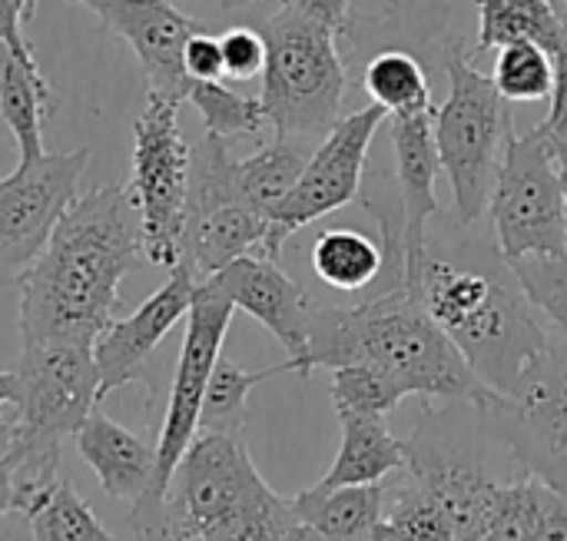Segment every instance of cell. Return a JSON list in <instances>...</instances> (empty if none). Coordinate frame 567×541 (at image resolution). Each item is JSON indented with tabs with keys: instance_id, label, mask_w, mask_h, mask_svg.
I'll list each match as a JSON object with an SVG mask.
<instances>
[{
	"instance_id": "1",
	"label": "cell",
	"mask_w": 567,
	"mask_h": 541,
	"mask_svg": "<svg viewBox=\"0 0 567 541\" xmlns=\"http://www.w3.org/2000/svg\"><path fill=\"white\" fill-rule=\"evenodd\" d=\"M143 259L140 213L126 186H96L76 196L20 283V346L70 343L93 349L116 319L120 283Z\"/></svg>"
},
{
	"instance_id": "2",
	"label": "cell",
	"mask_w": 567,
	"mask_h": 541,
	"mask_svg": "<svg viewBox=\"0 0 567 541\" xmlns=\"http://www.w3.org/2000/svg\"><path fill=\"white\" fill-rule=\"evenodd\" d=\"M405 289L492 392H512L555 349L498 243L488 246L472 236L435 239L429 233Z\"/></svg>"
},
{
	"instance_id": "3",
	"label": "cell",
	"mask_w": 567,
	"mask_h": 541,
	"mask_svg": "<svg viewBox=\"0 0 567 541\" xmlns=\"http://www.w3.org/2000/svg\"><path fill=\"white\" fill-rule=\"evenodd\" d=\"M342 366L379 369L405 399L425 396L482 409L495 396L409 289L355 306H312L306 376Z\"/></svg>"
},
{
	"instance_id": "4",
	"label": "cell",
	"mask_w": 567,
	"mask_h": 541,
	"mask_svg": "<svg viewBox=\"0 0 567 541\" xmlns=\"http://www.w3.org/2000/svg\"><path fill=\"white\" fill-rule=\"evenodd\" d=\"M17 406L7 456L13 462V512H27L60 482V449L100 409L93 349L27 343L17 359Z\"/></svg>"
},
{
	"instance_id": "5",
	"label": "cell",
	"mask_w": 567,
	"mask_h": 541,
	"mask_svg": "<svg viewBox=\"0 0 567 541\" xmlns=\"http://www.w3.org/2000/svg\"><path fill=\"white\" fill-rule=\"evenodd\" d=\"M243 436L199 432L179 459L159 509L130 525L136 541H236L279 506Z\"/></svg>"
},
{
	"instance_id": "6",
	"label": "cell",
	"mask_w": 567,
	"mask_h": 541,
	"mask_svg": "<svg viewBox=\"0 0 567 541\" xmlns=\"http://www.w3.org/2000/svg\"><path fill=\"white\" fill-rule=\"evenodd\" d=\"M262 110L279 140L316 150L339 123L346 96V67L336 33L282 3L266 23Z\"/></svg>"
},
{
	"instance_id": "7",
	"label": "cell",
	"mask_w": 567,
	"mask_h": 541,
	"mask_svg": "<svg viewBox=\"0 0 567 541\" xmlns=\"http://www.w3.org/2000/svg\"><path fill=\"white\" fill-rule=\"evenodd\" d=\"M512 103L462 50L449 53V96L435 110V150L452 183L455 223L475 226L492 203L512 140Z\"/></svg>"
},
{
	"instance_id": "8",
	"label": "cell",
	"mask_w": 567,
	"mask_h": 541,
	"mask_svg": "<svg viewBox=\"0 0 567 541\" xmlns=\"http://www.w3.org/2000/svg\"><path fill=\"white\" fill-rule=\"evenodd\" d=\"M193 146L179 130V100L150 93L133 123L130 200L140 213L146 263L176 269L183 259V226L189 196Z\"/></svg>"
},
{
	"instance_id": "9",
	"label": "cell",
	"mask_w": 567,
	"mask_h": 541,
	"mask_svg": "<svg viewBox=\"0 0 567 541\" xmlns=\"http://www.w3.org/2000/svg\"><path fill=\"white\" fill-rule=\"evenodd\" d=\"M488 213L498 253L508 263L567 253L561 150L542 126L518 136L512 133Z\"/></svg>"
},
{
	"instance_id": "10",
	"label": "cell",
	"mask_w": 567,
	"mask_h": 541,
	"mask_svg": "<svg viewBox=\"0 0 567 541\" xmlns=\"http://www.w3.org/2000/svg\"><path fill=\"white\" fill-rule=\"evenodd\" d=\"M233 313H236V306L229 303V296L213 279H203L196 286V296H193V306H189V316H186V336H183V346H179V363H176L169 396H166V409H163L159 432H156L153 482L133 502L130 525L150 519L159 509L179 459L186 456V449L199 436V412H203L206 386H209V376H213V369L219 363Z\"/></svg>"
},
{
	"instance_id": "11",
	"label": "cell",
	"mask_w": 567,
	"mask_h": 541,
	"mask_svg": "<svg viewBox=\"0 0 567 541\" xmlns=\"http://www.w3.org/2000/svg\"><path fill=\"white\" fill-rule=\"evenodd\" d=\"M236 156L219 136H203L193 146L183 259L199 283L243 256H266L269 220L243 203L236 190Z\"/></svg>"
},
{
	"instance_id": "12",
	"label": "cell",
	"mask_w": 567,
	"mask_h": 541,
	"mask_svg": "<svg viewBox=\"0 0 567 541\" xmlns=\"http://www.w3.org/2000/svg\"><path fill=\"white\" fill-rule=\"evenodd\" d=\"M485 439L532 479L567 492V349H551L512 392L475 409Z\"/></svg>"
},
{
	"instance_id": "13",
	"label": "cell",
	"mask_w": 567,
	"mask_h": 541,
	"mask_svg": "<svg viewBox=\"0 0 567 541\" xmlns=\"http://www.w3.org/2000/svg\"><path fill=\"white\" fill-rule=\"evenodd\" d=\"M90 156V146L43 153L40 160H17L0 176V293L20 286L47 249L60 216L76 200Z\"/></svg>"
},
{
	"instance_id": "14",
	"label": "cell",
	"mask_w": 567,
	"mask_h": 541,
	"mask_svg": "<svg viewBox=\"0 0 567 541\" xmlns=\"http://www.w3.org/2000/svg\"><path fill=\"white\" fill-rule=\"evenodd\" d=\"M385 123H389V113L372 103L365 110L342 116L329 130V136L312 150L292 193L269 216L266 259L279 263L282 246L289 243L292 233L359 200L365 173H369V146Z\"/></svg>"
},
{
	"instance_id": "15",
	"label": "cell",
	"mask_w": 567,
	"mask_h": 541,
	"mask_svg": "<svg viewBox=\"0 0 567 541\" xmlns=\"http://www.w3.org/2000/svg\"><path fill=\"white\" fill-rule=\"evenodd\" d=\"M409 452V479L442 509L458 541H485L495 509L502 479H495L478 456L465 446L452 442L449 416L429 412L415 436L405 439Z\"/></svg>"
},
{
	"instance_id": "16",
	"label": "cell",
	"mask_w": 567,
	"mask_h": 541,
	"mask_svg": "<svg viewBox=\"0 0 567 541\" xmlns=\"http://www.w3.org/2000/svg\"><path fill=\"white\" fill-rule=\"evenodd\" d=\"M196 286L199 279L186 266H176L153 296H146L130 316L113 319L96 336L93 363L100 379V402L120 392L123 386L150 379V359L163 346L166 333L189 316Z\"/></svg>"
},
{
	"instance_id": "17",
	"label": "cell",
	"mask_w": 567,
	"mask_h": 541,
	"mask_svg": "<svg viewBox=\"0 0 567 541\" xmlns=\"http://www.w3.org/2000/svg\"><path fill=\"white\" fill-rule=\"evenodd\" d=\"M80 3L90 13L100 17L106 30H113L140 60L146 90L163 93L173 100H186L189 76L183 70V50L193 33L203 30V23L189 13H183L173 0H66Z\"/></svg>"
},
{
	"instance_id": "18",
	"label": "cell",
	"mask_w": 567,
	"mask_h": 541,
	"mask_svg": "<svg viewBox=\"0 0 567 541\" xmlns=\"http://www.w3.org/2000/svg\"><path fill=\"white\" fill-rule=\"evenodd\" d=\"M209 279L229 296L236 309H243L276 336V343L289 356V372L306 376L309 319L316 299L299 283H292L276 259L266 256H243Z\"/></svg>"
},
{
	"instance_id": "19",
	"label": "cell",
	"mask_w": 567,
	"mask_h": 541,
	"mask_svg": "<svg viewBox=\"0 0 567 541\" xmlns=\"http://www.w3.org/2000/svg\"><path fill=\"white\" fill-rule=\"evenodd\" d=\"M389 136L395 153V183L405 213V276L425 249L432 220L439 216V150H435V113L389 116Z\"/></svg>"
},
{
	"instance_id": "20",
	"label": "cell",
	"mask_w": 567,
	"mask_h": 541,
	"mask_svg": "<svg viewBox=\"0 0 567 541\" xmlns=\"http://www.w3.org/2000/svg\"><path fill=\"white\" fill-rule=\"evenodd\" d=\"M73 442L110 499L136 502L150 489L156 469V446H150L106 412L93 409Z\"/></svg>"
},
{
	"instance_id": "21",
	"label": "cell",
	"mask_w": 567,
	"mask_h": 541,
	"mask_svg": "<svg viewBox=\"0 0 567 541\" xmlns=\"http://www.w3.org/2000/svg\"><path fill=\"white\" fill-rule=\"evenodd\" d=\"M0 113L17 140L20 160H40L47 150V123L56 113V93L43 76L33 47L13 50L0 43Z\"/></svg>"
},
{
	"instance_id": "22",
	"label": "cell",
	"mask_w": 567,
	"mask_h": 541,
	"mask_svg": "<svg viewBox=\"0 0 567 541\" xmlns=\"http://www.w3.org/2000/svg\"><path fill=\"white\" fill-rule=\"evenodd\" d=\"M342 442L329 472L312 486L319 492L349 486H379L409 466L405 439H399L379 416H339Z\"/></svg>"
},
{
	"instance_id": "23",
	"label": "cell",
	"mask_w": 567,
	"mask_h": 541,
	"mask_svg": "<svg viewBox=\"0 0 567 541\" xmlns=\"http://www.w3.org/2000/svg\"><path fill=\"white\" fill-rule=\"evenodd\" d=\"M485 541H567V492L532 476L505 482Z\"/></svg>"
},
{
	"instance_id": "24",
	"label": "cell",
	"mask_w": 567,
	"mask_h": 541,
	"mask_svg": "<svg viewBox=\"0 0 567 541\" xmlns=\"http://www.w3.org/2000/svg\"><path fill=\"white\" fill-rule=\"evenodd\" d=\"M299 522L312 525L329 541H369L385 516V482L349 486V489H306L289 499Z\"/></svg>"
},
{
	"instance_id": "25",
	"label": "cell",
	"mask_w": 567,
	"mask_h": 541,
	"mask_svg": "<svg viewBox=\"0 0 567 541\" xmlns=\"http://www.w3.org/2000/svg\"><path fill=\"white\" fill-rule=\"evenodd\" d=\"M538 43L558 60L567 53V33L555 0H478V50L508 43Z\"/></svg>"
},
{
	"instance_id": "26",
	"label": "cell",
	"mask_w": 567,
	"mask_h": 541,
	"mask_svg": "<svg viewBox=\"0 0 567 541\" xmlns=\"http://www.w3.org/2000/svg\"><path fill=\"white\" fill-rule=\"evenodd\" d=\"M316 276L339 293L369 299L382 283V246L359 229H326L312 243Z\"/></svg>"
},
{
	"instance_id": "27",
	"label": "cell",
	"mask_w": 567,
	"mask_h": 541,
	"mask_svg": "<svg viewBox=\"0 0 567 541\" xmlns=\"http://www.w3.org/2000/svg\"><path fill=\"white\" fill-rule=\"evenodd\" d=\"M312 150L279 140L272 136L266 146H259L252 156L236 160V190L243 196L246 206H252L256 213H262L266 220L276 213V206L292 193V186L299 183L306 163H309Z\"/></svg>"
},
{
	"instance_id": "28",
	"label": "cell",
	"mask_w": 567,
	"mask_h": 541,
	"mask_svg": "<svg viewBox=\"0 0 567 541\" xmlns=\"http://www.w3.org/2000/svg\"><path fill=\"white\" fill-rule=\"evenodd\" d=\"M362 86L372 96V103L382 106L389 116L435 113L429 73L419 63V57L409 50L399 47L379 50L362 73Z\"/></svg>"
},
{
	"instance_id": "29",
	"label": "cell",
	"mask_w": 567,
	"mask_h": 541,
	"mask_svg": "<svg viewBox=\"0 0 567 541\" xmlns=\"http://www.w3.org/2000/svg\"><path fill=\"white\" fill-rule=\"evenodd\" d=\"M289 363L269 366V369H243L229 359L219 356L209 386H206V399H203V412H199V432H223V436H243L246 429V402L249 392L276 376H286Z\"/></svg>"
},
{
	"instance_id": "30",
	"label": "cell",
	"mask_w": 567,
	"mask_h": 541,
	"mask_svg": "<svg viewBox=\"0 0 567 541\" xmlns=\"http://www.w3.org/2000/svg\"><path fill=\"white\" fill-rule=\"evenodd\" d=\"M186 103H193L196 113L203 116L206 136H219L226 143L239 136H259L262 130H269L262 100L243 96L223 80H193Z\"/></svg>"
},
{
	"instance_id": "31",
	"label": "cell",
	"mask_w": 567,
	"mask_h": 541,
	"mask_svg": "<svg viewBox=\"0 0 567 541\" xmlns=\"http://www.w3.org/2000/svg\"><path fill=\"white\" fill-rule=\"evenodd\" d=\"M33 541H120L110 535L90 506L73 492L66 479H60L47 496H40L23 512Z\"/></svg>"
},
{
	"instance_id": "32",
	"label": "cell",
	"mask_w": 567,
	"mask_h": 541,
	"mask_svg": "<svg viewBox=\"0 0 567 541\" xmlns=\"http://www.w3.org/2000/svg\"><path fill=\"white\" fill-rule=\"evenodd\" d=\"M492 80L508 103H538L555 93V60L538 43H508L495 57Z\"/></svg>"
},
{
	"instance_id": "33",
	"label": "cell",
	"mask_w": 567,
	"mask_h": 541,
	"mask_svg": "<svg viewBox=\"0 0 567 541\" xmlns=\"http://www.w3.org/2000/svg\"><path fill=\"white\" fill-rule=\"evenodd\" d=\"M329 396L339 416H379V419L395 412V406L405 399V392L372 366L332 369Z\"/></svg>"
},
{
	"instance_id": "34",
	"label": "cell",
	"mask_w": 567,
	"mask_h": 541,
	"mask_svg": "<svg viewBox=\"0 0 567 541\" xmlns=\"http://www.w3.org/2000/svg\"><path fill=\"white\" fill-rule=\"evenodd\" d=\"M385 519L402 525L412 541H458L442 509L409 479L405 469L385 479Z\"/></svg>"
},
{
	"instance_id": "35",
	"label": "cell",
	"mask_w": 567,
	"mask_h": 541,
	"mask_svg": "<svg viewBox=\"0 0 567 541\" xmlns=\"http://www.w3.org/2000/svg\"><path fill=\"white\" fill-rule=\"evenodd\" d=\"M528 303L545 316L567 346V253L565 256H528L512 263Z\"/></svg>"
},
{
	"instance_id": "36",
	"label": "cell",
	"mask_w": 567,
	"mask_h": 541,
	"mask_svg": "<svg viewBox=\"0 0 567 541\" xmlns=\"http://www.w3.org/2000/svg\"><path fill=\"white\" fill-rule=\"evenodd\" d=\"M223 70L229 80H256L266 70V37L252 27H233L219 37Z\"/></svg>"
},
{
	"instance_id": "37",
	"label": "cell",
	"mask_w": 567,
	"mask_h": 541,
	"mask_svg": "<svg viewBox=\"0 0 567 541\" xmlns=\"http://www.w3.org/2000/svg\"><path fill=\"white\" fill-rule=\"evenodd\" d=\"M183 70L189 80H223L226 70H223V47H219V37L199 30L186 40V50H183Z\"/></svg>"
},
{
	"instance_id": "38",
	"label": "cell",
	"mask_w": 567,
	"mask_h": 541,
	"mask_svg": "<svg viewBox=\"0 0 567 541\" xmlns=\"http://www.w3.org/2000/svg\"><path fill=\"white\" fill-rule=\"evenodd\" d=\"M551 140L555 146L567 153V53H561L555 60V93H551V113L545 123H538Z\"/></svg>"
},
{
	"instance_id": "39",
	"label": "cell",
	"mask_w": 567,
	"mask_h": 541,
	"mask_svg": "<svg viewBox=\"0 0 567 541\" xmlns=\"http://www.w3.org/2000/svg\"><path fill=\"white\" fill-rule=\"evenodd\" d=\"M289 7H296L299 13H306L309 20L322 23L326 30H332L336 37L346 33L349 27V10H352V0H282ZM392 7H399V0H389Z\"/></svg>"
},
{
	"instance_id": "40",
	"label": "cell",
	"mask_w": 567,
	"mask_h": 541,
	"mask_svg": "<svg viewBox=\"0 0 567 541\" xmlns=\"http://www.w3.org/2000/svg\"><path fill=\"white\" fill-rule=\"evenodd\" d=\"M13 406H17V372H0V442L3 446H10Z\"/></svg>"
},
{
	"instance_id": "41",
	"label": "cell",
	"mask_w": 567,
	"mask_h": 541,
	"mask_svg": "<svg viewBox=\"0 0 567 541\" xmlns=\"http://www.w3.org/2000/svg\"><path fill=\"white\" fill-rule=\"evenodd\" d=\"M13 512V462L3 452L0 456V519Z\"/></svg>"
},
{
	"instance_id": "42",
	"label": "cell",
	"mask_w": 567,
	"mask_h": 541,
	"mask_svg": "<svg viewBox=\"0 0 567 541\" xmlns=\"http://www.w3.org/2000/svg\"><path fill=\"white\" fill-rule=\"evenodd\" d=\"M0 541H33L30 535V525L20 512H10L0 519Z\"/></svg>"
},
{
	"instance_id": "43",
	"label": "cell",
	"mask_w": 567,
	"mask_h": 541,
	"mask_svg": "<svg viewBox=\"0 0 567 541\" xmlns=\"http://www.w3.org/2000/svg\"><path fill=\"white\" fill-rule=\"evenodd\" d=\"M369 541H412V535L402 529V525H395L392 519H385L382 516V522L372 529V535H369Z\"/></svg>"
},
{
	"instance_id": "44",
	"label": "cell",
	"mask_w": 567,
	"mask_h": 541,
	"mask_svg": "<svg viewBox=\"0 0 567 541\" xmlns=\"http://www.w3.org/2000/svg\"><path fill=\"white\" fill-rule=\"evenodd\" d=\"M10 156H17V160H20V150H17V140H13V133H10V126H7V120H3V113H0V170L10 163Z\"/></svg>"
},
{
	"instance_id": "45",
	"label": "cell",
	"mask_w": 567,
	"mask_h": 541,
	"mask_svg": "<svg viewBox=\"0 0 567 541\" xmlns=\"http://www.w3.org/2000/svg\"><path fill=\"white\" fill-rule=\"evenodd\" d=\"M289 541H329L326 535H319L312 525H306V522H292V529H289Z\"/></svg>"
},
{
	"instance_id": "46",
	"label": "cell",
	"mask_w": 567,
	"mask_h": 541,
	"mask_svg": "<svg viewBox=\"0 0 567 541\" xmlns=\"http://www.w3.org/2000/svg\"><path fill=\"white\" fill-rule=\"evenodd\" d=\"M179 3H196V0H179ZM226 10H239V7H252V3H259V0H219Z\"/></svg>"
},
{
	"instance_id": "47",
	"label": "cell",
	"mask_w": 567,
	"mask_h": 541,
	"mask_svg": "<svg viewBox=\"0 0 567 541\" xmlns=\"http://www.w3.org/2000/svg\"><path fill=\"white\" fill-rule=\"evenodd\" d=\"M555 7H558V17H561V23H565V33H567V0H555Z\"/></svg>"
},
{
	"instance_id": "48",
	"label": "cell",
	"mask_w": 567,
	"mask_h": 541,
	"mask_svg": "<svg viewBox=\"0 0 567 541\" xmlns=\"http://www.w3.org/2000/svg\"><path fill=\"white\" fill-rule=\"evenodd\" d=\"M561 180H565V213H567V153H561Z\"/></svg>"
},
{
	"instance_id": "49",
	"label": "cell",
	"mask_w": 567,
	"mask_h": 541,
	"mask_svg": "<svg viewBox=\"0 0 567 541\" xmlns=\"http://www.w3.org/2000/svg\"><path fill=\"white\" fill-rule=\"evenodd\" d=\"M3 452H7V446H3V442H0V456H3Z\"/></svg>"
}]
</instances>
